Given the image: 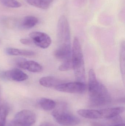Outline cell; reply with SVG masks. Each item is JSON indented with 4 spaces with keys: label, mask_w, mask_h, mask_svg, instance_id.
<instances>
[{
    "label": "cell",
    "mask_w": 125,
    "mask_h": 126,
    "mask_svg": "<svg viewBox=\"0 0 125 126\" xmlns=\"http://www.w3.org/2000/svg\"><path fill=\"white\" fill-rule=\"evenodd\" d=\"M58 47L55 51V56L60 59L69 58L72 55L71 36L69 22L67 18L61 16L57 25Z\"/></svg>",
    "instance_id": "6da1fadb"
},
{
    "label": "cell",
    "mask_w": 125,
    "mask_h": 126,
    "mask_svg": "<svg viewBox=\"0 0 125 126\" xmlns=\"http://www.w3.org/2000/svg\"><path fill=\"white\" fill-rule=\"evenodd\" d=\"M88 91L90 104L94 106H104L111 102L108 90L98 80L94 71L92 69L89 72Z\"/></svg>",
    "instance_id": "7a4b0ae2"
},
{
    "label": "cell",
    "mask_w": 125,
    "mask_h": 126,
    "mask_svg": "<svg viewBox=\"0 0 125 126\" xmlns=\"http://www.w3.org/2000/svg\"><path fill=\"white\" fill-rule=\"evenodd\" d=\"M72 61V69L76 80L78 81L85 83L86 72L83 55L80 41L76 37L74 38L73 44Z\"/></svg>",
    "instance_id": "3957f363"
},
{
    "label": "cell",
    "mask_w": 125,
    "mask_h": 126,
    "mask_svg": "<svg viewBox=\"0 0 125 126\" xmlns=\"http://www.w3.org/2000/svg\"><path fill=\"white\" fill-rule=\"evenodd\" d=\"M52 115L55 120L63 126H75L79 124L80 119L68 111L63 106L53 111Z\"/></svg>",
    "instance_id": "277c9868"
},
{
    "label": "cell",
    "mask_w": 125,
    "mask_h": 126,
    "mask_svg": "<svg viewBox=\"0 0 125 126\" xmlns=\"http://www.w3.org/2000/svg\"><path fill=\"white\" fill-rule=\"evenodd\" d=\"M36 121L34 112L31 110H23L15 114L8 126H32Z\"/></svg>",
    "instance_id": "5b68a950"
},
{
    "label": "cell",
    "mask_w": 125,
    "mask_h": 126,
    "mask_svg": "<svg viewBox=\"0 0 125 126\" xmlns=\"http://www.w3.org/2000/svg\"><path fill=\"white\" fill-rule=\"evenodd\" d=\"M55 89L62 92L82 94L86 92L87 86L85 83L77 82L63 83L58 85Z\"/></svg>",
    "instance_id": "8992f818"
},
{
    "label": "cell",
    "mask_w": 125,
    "mask_h": 126,
    "mask_svg": "<svg viewBox=\"0 0 125 126\" xmlns=\"http://www.w3.org/2000/svg\"><path fill=\"white\" fill-rule=\"evenodd\" d=\"M0 78L4 80L21 82L27 80L28 76L19 69H13L0 72Z\"/></svg>",
    "instance_id": "52a82bcc"
},
{
    "label": "cell",
    "mask_w": 125,
    "mask_h": 126,
    "mask_svg": "<svg viewBox=\"0 0 125 126\" xmlns=\"http://www.w3.org/2000/svg\"><path fill=\"white\" fill-rule=\"evenodd\" d=\"M29 35L33 43L40 48H47L51 44V38L46 33L34 32H31Z\"/></svg>",
    "instance_id": "ba28073f"
},
{
    "label": "cell",
    "mask_w": 125,
    "mask_h": 126,
    "mask_svg": "<svg viewBox=\"0 0 125 126\" xmlns=\"http://www.w3.org/2000/svg\"><path fill=\"white\" fill-rule=\"evenodd\" d=\"M15 63L19 68L32 72L39 73L42 71V65L36 61H27L24 58H19L16 60Z\"/></svg>",
    "instance_id": "9c48e42d"
},
{
    "label": "cell",
    "mask_w": 125,
    "mask_h": 126,
    "mask_svg": "<svg viewBox=\"0 0 125 126\" xmlns=\"http://www.w3.org/2000/svg\"><path fill=\"white\" fill-rule=\"evenodd\" d=\"M125 109L123 107L107 108L100 110L101 118H111L114 117L124 112Z\"/></svg>",
    "instance_id": "30bf717a"
},
{
    "label": "cell",
    "mask_w": 125,
    "mask_h": 126,
    "mask_svg": "<svg viewBox=\"0 0 125 126\" xmlns=\"http://www.w3.org/2000/svg\"><path fill=\"white\" fill-rule=\"evenodd\" d=\"M39 82L40 85L45 87L54 89L58 85L64 83L62 81L52 76L42 77L40 79Z\"/></svg>",
    "instance_id": "8fae6325"
},
{
    "label": "cell",
    "mask_w": 125,
    "mask_h": 126,
    "mask_svg": "<svg viewBox=\"0 0 125 126\" xmlns=\"http://www.w3.org/2000/svg\"><path fill=\"white\" fill-rule=\"evenodd\" d=\"M80 116L89 119H97L101 118L100 111L95 110L80 109L77 111Z\"/></svg>",
    "instance_id": "7c38bea8"
},
{
    "label": "cell",
    "mask_w": 125,
    "mask_h": 126,
    "mask_svg": "<svg viewBox=\"0 0 125 126\" xmlns=\"http://www.w3.org/2000/svg\"><path fill=\"white\" fill-rule=\"evenodd\" d=\"M5 52L8 55L11 56H32L35 55L33 51L12 48L6 49Z\"/></svg>",
    "instance_id": "4fadbf2b"
},
{
    "label": "cell",
    "mask_w": 125,
    "mask_h": 126,
    "mask_svg": "<svg viewBox=\"0 0 125 126\" xmlns=\"http://www.w3.org/2000/svg\"><path fill=\"white\" fill-rule=\"evenodd\" d=\"M37 103L41 109L46 111H50L54 109L56 105L54 101L46 98H40L37 101Z\"/></svg>",
    "instance_id": "5bb4252c"
},
{
    "label": "cell",
    "mask_w": 125,
    "mask_h": 126,
    "mask_svg": "<svg viewBox=\"0 0 125 126\" xmlns=\"http://www.w3.org/2000/svg\"><path fill=\"white\" fill-rule=\"evenodd\" d=\"M38 22V19L36 17L33 16H26L22 20L20 27L24 29H29L36 26Z\"/></svg>",
    "instance_id": "9a60e30c"
},
{
    "label": "cell",
    "mask_w": 125,
    "mask_h": 126,
    "mask_svg": "<svg viewBox=\"0 0 125 126\" xmlns=\"http://www.w3.org/2000/svg\"><path fill=\"white\" fill-rule=\"evenodd\" d=\"M9 110V108L6 104H2L0 106V126H5Z\"/></svg>",
    "instance_id": "2e32d148"
},
{
    "label": "cell",
    "mask_w": 125,
    "mask_h": 126,
    "mask_svg": "<svg viewBox=\"0 0 125 126\" xmlns=\"http://www.w3.org/2000/svg\"><path fill=\"white\" fill-rule=\"evenodd\" d=\"M125 42H122L121 44L120 52V64L121 73L123 80L125 78Z\"/></svg>",
    "instance_id": "e0dca14e"
},
{
    "label": "cell",
    "mask_w": 125,
    "mask_h": 126,
    "mask_svg": "<svg viewBox=\"0 0 125 126\" xmlns=\"http://www.w3.org/2000/svg\"><path fill=\"white\" fill-rule=\"evenodd\" d=\"M27 3L33 6L43 9H48L49 6L45 3L43 0H26Z\"/></svg>",
    "instance_id": "ac0fdd59"
},
{
    "label": "cell",
    "mask_w": 125,
    "mask_h": 126,
    "mask_svg": "<svg viewBox=\"0 0 125 126\" xmlns=\"http://www.w3.org/2000/svg\"><path fill=\"white\" fill-rule=\"evenodd\" d=\"M0 1L3 5L10 8H19L22 6L20 2L16 0H0Z\"/></svg>",
    "instance_id": "d6986e66"
},
{
    "label": "cell",
    "mask_w": 125,
    "mask_h": 126,
    "mask_svg": "<svg viewBox=\"0 0 125 126\" xmlns=\"http://www.w3.org/2000/svg\"><path fill=\"white\" fill-rule=\"evenodd\" d=\"M72 59L64 61L59 66V70L61 71H68L72 69Z\"/></svg>",
    "instance_id": "ffe728a7"
},
{
    "label": "cell",
    "mask_w": 125,
    "mask_h": 126,
    "mask_svg": "<svg viewBox=\"0 0 125 126\" xmlns=\"http://www.w3.org/2000/svg\"><path fill=\"white\" fill-rule=\"evenodd\" d=\"M20 42L22 44L25 45H31L32 44V40L26 38H22L20 40Z\"/></svg>",
    "instance_id": "44dd1931"
},
{
    "label": "cell",
    "mask_w": 125,
    "mask_h": 126,
    "mask_svg": "<svg viewBox=\"0 0 125 126\" xmlns=\"http://www.w3.org/2000/svg\"><path fill=\"white\" fill-rule=\"evenodd\" d=\"M44 2H45V4L48 5V6H50V5L51 4L53 1L54 0H43Z\"/></svg>",
    "instance_id": "7402d4cb"
},
{
    "label": "cell",
    "mask_w": 125,
    "mask_h": 126,
    "mask_svg": "<svg viewBox=\"0 0 125 126\" xmlns=\"http://www.w3.org/2000/svg\"><path fill=\"white\" fill-rule=\"evenodd\" d=\"M39 126H54L52 124L50 123H45L41 124Z\"/></svg>",
    "instance_id": "603a6c76"
},
{
    "label": "cell",
    "mask_w": 125,
    "mask_h": 126,
    "mask_svg": "<svg viewBox=\"0 0 125 126\" xmlns=\"http://www.w3.org/2000/svg\"><path fill=\"white\" fill-rule=\"evenodd\" d=\"M111 126H125V124H117V125Z\"/></svg>",
    "instance_id": "cb8c5ba5"
}]
</instances>
